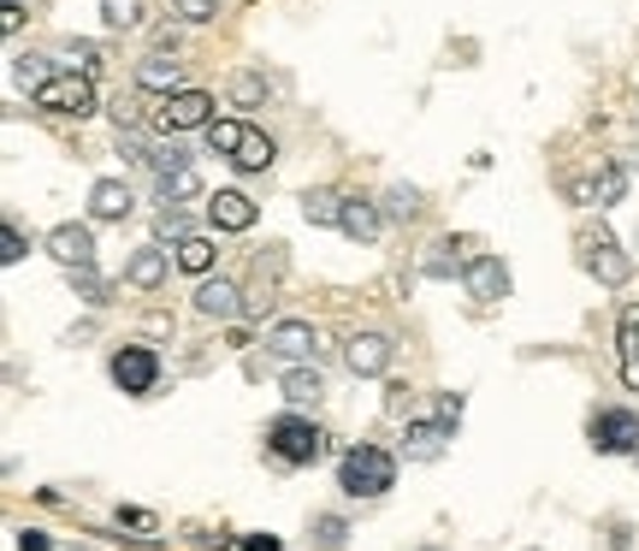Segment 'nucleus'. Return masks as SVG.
<instances>
[{"mask_svg": "<svg viewBox=\"0 0 639 551\" xmlns=\"http://www.w3.org/2000/svg\"><path fill=\"white\" fill-rule=\"evenodd\" d=\"M208 149L225 154L237 172H267L272 161H279V142H272L267 130L243 125V119H213L208 125Z\"/></svg>", "mask_w": 639, "mask_h": 551, "instance_id": "1", "label": "nucleus"}, {"mask_svg": "<svg viewBox=\"0 0 639 551\" xmlns=\"http://www.w3.org/2000/svg\"><path fill=\"white\" fill-rule=\"evenodd\" d=\"M338 486L344 498H385L397 486V457L380 451V445H350L338 457Z\"/></svg>", "mask_w": 639, "mask_h": 551, "instance_id": "2", "label": "nucleus"}, {"mask_svg": "<svg viewBox=\"0 0 639 551\" xmlns=\"http://www.w3.org/2000/svg\"><path fill=\"white\" fill-rule=\"evenodd\" d=\"M267 451L284 462V469H309V462L326 457V427L309 422V415H272L267 422Z\"/></svg>", "mask_w": 639, "mask_h": 551, "instance_id": "3", "label": "nucleus"}, {"mask_svg": "<svg viewBox=\"0 0 639 551\" xmlns=\"http://www.w3.org/2000/svg\"><path fill=\"white\" fill-rule=\"evenodd\" d=\"M36 107L42 113H60V119H90L101 101H95L90 71H60V78L36 83Z\"/></svg>", "mask_w": 639, "mask_h": 551, "instance_id": "4", "label": "nucleus"}, {"mask_svg": "<svg viewBox=\"0 0 639 551\" xmlns=\"http://www.w3.org/2000/svg\"><path fill=\"white\" fill-rule=\"evenodd\" d=\"M586 439H592V451H599V457L634 451V445H639V415H634V410H621V403H604V410H592Z\"/></svg>", "mask_w": 639, "mask_h": 551, "instance_id": "5", "label": "nucleus"}, {"mask_svg": "<svg viewBox=\"0 0 639 551\" xmlns=\"http://www.w3.org/2000/svg\"><path fill=\"white\" fill-rule=\"evenodd\" d=\"M107 374H113V386H119L125 398H149V391L160 386V356L149 351V344H125V351H113Z\"/></svg>", "mask_w": 639, "mask_h": 551, "instance_id": "6", "label": "nucleus"}, {"mask_svg": "<svg viewBox=\"0 0 639 551\" xmlns=\"http://www.w3.org/2000/svg\"><path fill=\"white\" fill-rule=\"evenodd\" d=\"M154 125L166 130V137H178V130H208L213 125V95L208 90L166 95V101H160V113H154Z\"/></svg>", "mask_w": 639, "mask_h": 551, "instance_id": "7", "label": "nucleus"}, {"mask_svg": "<svg viewBox=\"0 0 639 551\" xmlns=\"http://www.w3.org/2000/svg\"><path fill=\"white\" fill-rule=\"evenodd\" d=\"M580 261H586V273L592 279H604V285H628V273H634V261L616 250V238L599 226V231H580Z\"/></svg>", "mask_w": 639, "mask_h": 551, "instance_id": "8", "label": "nucleus"}, {"mask_svg": "<svg viewBox=\"0 0 639 551\" xmlns=\"http://www.w3.org/2000/svg\"><path fill=\"white\" fill-rule=\"evenodd\" d=\"M391 356H397V344H391L385 332H356V338L344 344V368H350L356 380H373V374H385Z\"/></svg>", "mask_w": 639, "mask_h": 551, "instance_id": "9", "label": "nucleus"}, {"mask_svg": "<svg viewBox=\"0 0 639 551\" xmlns=\"http://www.w3.org/2000/svg\"><path fill=\"white\" fill-rule=\"evenodd\" d=\"M48 255L60 261L66 273H78V267H95V231H90V226H78V220L54 226V231H48Z\"/></svg>", "mask_w": 639, "mask_h": 551, "instance_id": "10", "label": "nucleus"}, {"mask_svg": "<svg viewBox=\"0 0 639 551\" xmlns=\"http://www.w3.org/2000/svg\"><path fill=\"white\" fill-rule=\"evenodd\" d=\"M149 167H154V179H160V196H166V202H184V196H196V191H201V179H196V161H190V154H178V149H160Z\"/></svg>", "mask_w": 639, "mask_h": 551, "instance_id": "11", "label": "nucleus"}, {"mask_svg": "<svg viewBox=\"0 0 639 551\" xmlns=\"http://www.w3.org/2000/svg\"><path fill=\"white\" fill-rule=\"evenodd\" d=\"M462 285H468L474 302H503L510 297V267H503L498 255H474L468 267H462Z\"/></svg>", "mask_w": 639, "mask_h": 551, "instance_id": "12", "label": "nucleus"}, {"mask_svg": "<svg viewBox=\"0 0 639 551\" xmlns=\"http://www.w3.org/2000/svg\"><path fill=\"white\" fill-rule=\"evenodd\" d=\"M450 433H456V427H450L439 410H432V415H415V422L403 427V451H409L415 462H432V457L444 451V439H450Z\"/></svg>", "mask_w": 639, "mask_h": 551, "instance_id": "13", "label": "nucleus"}, {"mask_svg": "<svg viewBox=\"0 0 639 551\" xmlns=\"http://www.w3.org/2000/svg\"><path fill=\"white\" fill-rule=\"evenodd\" d=\"M267 351L284 356V361L320 356V332H314L309 321H272V326H267Z\"/></svg>", "mask_w": 639, "mask_h": 551, "instance_id": "14", "label": "nucleus"}, {"mask_svg": "<svg viewBox=\"0 0 639 551\" xmlns=\"http://www.w3.org/2000/svg\"><path fill=\"white\" fill-rule=\"evenodd\" d=\"M130 208H137V196H130V184H119V179H101L95 191H90V214H95L101 226L130 220Z\"/></svg>", "mask_w": 639, "mask_h": 551, "instance_id": "15", "label": "nucleus"}, {"mask_svg": "<svg viewBox=\"0 0 639 551\" xmlns=\"http://www.w3.org/2000/svg\"><path fill=\"white\" fill-rule=\"evenodd\" d=\"M208 220L220 226V231H249L255 226V202L243 196V191H213L208 196Z\"/></svg>", "mask_w": 639, "mask_h": 551, "instance_id": "16", "label": "nucleus"}, {"mask_svg": "<svg viewBox=\"0 0 639 551\" xmlns=\"http://www.w3.org/2000/svg\"><path fill=\"white\" fill-rule=\"evenodd\" d=\"M196 309L208 314V321H237L243 291H237L231 279H201V285H196Z\"/></svg>", "mask_w": 639, "mask_h": 551, "instance_id": "17", "label": "nucleus"}, {"mask_svg": "<svg viewBox=\"0 0 639 551\" xmlns=\"http://www.w3.org/2000/svg\"><path fill=\"white\" fill-rule=\"evenodd\" d=\"M338 231H344V238H356V243H373L385 231V208H373V202H361V196H344Z\"/></svg>", "mask_w": 639, "mask_h": 551, "instance_id": "18", "label": "nucleus"}, {"mask_svg": "<svg viewBox=\"0 0 639 551\" xmlns=\"http://www.w3.org/2000/svg\"><path fill=\"white\" fill-rule=\"evenodd\" d=\"M462 250H474V243L468 238H439L427 255H420V273H427V279H456V267H468V261H474Z\"/></svg>", "mask_w": 639, "mask_h": 551, "instance_id": "19", "label": "nucleus"}, {"mask_svg": "<svg viewBox=\"0 0 639 551\" xmlns=\"http://www.w3.org/2000/svg\"><path fill=\"white\" fill-rule=\"evenodd\" d=\"M137 90H149V95H178L184 90V71L172 54H149V60L137 66Z\"/></svg>", "mask_w": 639, "mask_h": 551, "instance_id": "20", "label": "nucleus"}, {"mask_svg": "<svg viewBox=\"0 0 639 551\" xmlns=\"http://www.w3.org/2000/svg\"><path fill=\"white\" fill-rule=\"evenodd\" d=\"M125 279L137 285V291H160V285H166V250H160V243L137 250L130 255V267H125Z\"/></svg>", "mask_w": 639, "mask_h": 551, "instance_id": "21", "label": "nucleus"}, {"mask_svg": "<svg viewBox=\"0 0 639 551\" xmlns=\"http://www.w3.org/2000/svg\"><path fill=\"white\" fill-rule=\"evenodd\" d=\"M279 391L290 403H320V398H326V380H320V368H284Z\"/></svg>", "mask_w": 639, "mask_h": 551, "instance_id": "22", "label": "nucleus"}, {"mask_svg": "<svg viewBox=\"0 0 639 551\" xmlns=\"http://www.w3.org/2000/svg\"><path fill=\"white\" fill-rule=\"evenodd\" d=\"M302 220L309 226H338L344 220V196L338 191H309L302 196Z\"/></svg>", "mask_w": 639, "mask_h": 551, "instance_id": "23", "label": "nucleus"}, {"mask_svg": "<svg viewBox=\"0 0 639 551\" xmlns=\"http://www.w3.org/2000/svg\"><path fill=\"white\" fill-rule=\"evenodd\" d=\"M213 255H220V250H213L201 231H190V238L178 243V267H184V273H196V279H208V273H213Z\"/></svg>", "mask_w": 639, "mask_h": 551, "instance_id": "24", "label": "nucleus"}, {"mask_svg": "<svg viewBox=\"0 0 639 551\" xmlns=\"http://www.w3.org/2000/svg\"><path fill=\"white\" fill-rule=\"evenodd\" d=\"M621 191H628V172H621V167H604L599 184H574V196H580V202H599V208H609Z\"/></svg>", "mask_w": 639, "mask_h": 551, "instance_id": "25", "label": "nucleus"}, {"mask_svg": "<svg viewBox=\"0 0 639 551\" xmlns=\"http://www.w3.org/2000/svg\"><path fill=\"white\" fill-rule=\"evenodd\" d=\"M101 19H107V31H137L142 0H101Z\"/></svg>", "mask_w": 639, "mask_h": 551, "instance_id": "26", "label": "nucleus"}, {"mask_svg": "<svg viewBox=\"0 0 639 551\" xmlns=\"http://www.w3.org/2000/svg\"><path fill=\"white\" fill-rule=\"evenodd\" d=\"M154 238H160V243H184V238H190V214H184L178 202H172V208H160Z\"/></svg>", "mask_w": 639, "mask_h": 551, "instance_id": "27", "label": "nucleus"}, {"mask_svg": "<svg viewBox=\"0 0 639 551\" xmlns=\"http://www.w3.org/2000/svg\"><path fill=\"white\" fill-rule=\"evenodd\" d=\"M415 214H420V191H415V184L385 191V220H415Z\"/></svg>", "mask_w": 639, "mask_h": 551, "instance_id": "28", "label": "nucleus"}, {"mask_svg": "<svg viewBox=\"0 0 639 551\" xmlns=\"http://www.w3.org/2000/svg\"><path fill=\"white\" fill-rule=\"evenodd\" d=\"M60 60H66V71H95L101 66V42H78V36H71L60 48Z\"/></svg>", "mask_w": 639, "mask_h": 551, "instance_id": "29", "label": "nucleus"}, {"mask_svg": "<svg viewBox=\"0 0 639 551\" xmlns=\"http://www.w3.org/2000/svg\"><path fill=\"white\" fill-rule=\"evenodd\" d=\"M231 101H237V107L267 101V78H260V71H237V78H231Z\"/></svg>", "mask_w": 639, "mask_h": 551, "instance_id": "30", "label": "nucleus"}, {"mask_svg": "<svg viewBox=\"0 0 639 551\" xmlns=\"http://www.w3.org/2000/svg\"><path fill=\"white\" fill-rule=\"evenodd\" d=\"M71 291L90 302V309H101V302H107V279H101L95 267H78V273H71Z\"/></svg>", "mask_w": 639, "mask_h": 551, "instance_id": "31", "label": "nucleus"}, {"mask_svg": "<svg viewBox=\"0 0 639 551\" xmlns=\"http://www.w3.org/2000/svg\"><path fill=\"white\" fill-rule=\"evenodd\" d=\"M616 344H621V361H639V302H628V309H621Z\"/></svg>", "mask_w": 639, "mask_h": 551, "instance_id": "32", "label": "nucleus"}, {"mask_svg": "<svg viewBox=\"0 0 639 551\" xmlns=\"http://www.w3.org/2000/svg\"><path fill=\"white\" fill-rule=\"evenodd\" d=\"M0 261H7V267H19V261H24V231H19V220L0 226Z\"/></svg>", "mask_w": 639, "mask_h": 551, "instance_id": "33", "label": "nucleus"}, {"mask_svg": "<svg viewBox=\"0 0 639 551\" xmlns=\"http://www.w3.org/2000/svg\"><path fill=\"white\" fill-rule=\"evenodd\" d=\"M113 521H119V528H137V533H154V528H160L154 510H137V504H119V510H113Z\"/></svg>", "mask_w": 639, "mask_h": 551, "instance_id": "34", "label": "nucleus"}, {"mask_svg": "<svg viewBox=\"0 0 639 551\" xmlns=\"http://www.w3.org/2000/svg\"><path fill=\"white\" fill-rule=\"evenodd\" d=\"M172 7H178L184 24H208L213 12H220V0H172Z\"/></svg>", "mask_w": 639, "mask_h": 551, "instance_id": "35", "label": "nucleus"}, {"mask_svg": "<svg viewBox=\"0 0 639 551\" xmlns=\"http://www.w3.org/2000/svg\"><path fill=\"white\" fill-rule=\"evenodd\" d=\"M314 540L320 546H344V540H350V528H344L338 516H314Z\"/></svg>", "mask_w": 639, "mask_h": 551, "instance_id": "36", "label": "nucleus"}, {"mask_svg": "<svg viewBox=\"0 0 639 551\" xmlns=\"http://www.w3.org/2000/svg\"><path fill=\"white\" fill-rule=\"evenodd\" d=\"M12 71H19V78H31V83H48V66H42V54H19V60H12Z\"/></svg>", "mask_w": 639, "mask_h": 551, "instance_id": "37", "label": "nucleus"}, {"mask_svg": "<svg viewBox=\"0 0 639 551\" xmlns=\"http://www.w3.org/2000/svg\"><path fill=\"white\" fill-rule=\"evenodd\" d=\"M19 551H54V540H48V533H36V528H24L19 533Z\"/></svg>", "mask_w": 639, "mask_h": 551, "instance_id": "38", "label": "nucleus"}, {"mask_svg": "<svg viewBox=\"0 0 639 551\" xmlns=\"http://www.w3.org/2000/svg\"><path fill=\"white\" fill-rule=\"evenodd\" d=\"M243 551H284L272 533H243Z\"/></svg>", "mask_w": 639, "mask_h": 551, "instance_id": "39", "label": "nucleus"}, {"mask_svg": "<svg viewBox=\"0 0 639 551\" xmlns=\"http://www.w3.org/2000/svg\"><path fill=\"white\" fill-rule=\"evenodd\" d=\"M621 386L639 391V361H621Z\"/></svg>", "mask_w": 639, "mask_h": 551, "instance_id": "40", "label": "nucleus"}, {"mask_svg": "<svg viewBox=\"0 0 639 551\" xmlns=\"http://www.w3.org/2000/svg\"><path fill=\"white\" fill-rule=\"evenodd\" d=\"M7 7H24V0H7Z\"/></svg>", "mask_w": 639, "mask_h": 551, "instance_id": "41", "label": "nucleus"}]
</instances>
